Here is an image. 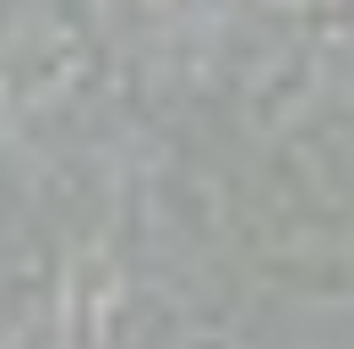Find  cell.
<instances>
[]
</instances>
